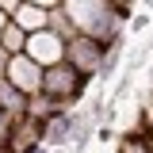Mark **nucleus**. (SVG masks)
<instances>
[{"instance_id": "f257e3e1", "label": "nucleus", "mask_w": 153, "mask_h": 153, "mask_svg": "<svg viewBox=\"0 0 153 153\" xmlns=\"http://www.w3.org/2000/svg\"><path fill=\"white\" fill-rule=\"evenodd\" d=\"M61 8H65V16H69L76 35L96 38L103 46L123 42V23L111 16V4L107 0H61Z\"/></svg>"}, {"instance_id": "f03ea898", "label": "nucleus", "mask_w": 153, "mask_h": 153, "mask_svg": "<svg viewBox=\"0 0 153 153\" xmlns=\"http://www.w3.org/2000/svg\"><path fill=\"white\" fill-rule=\"evenodd\" d=\"M88 76H80L76 69H69L65 61L61 65H50V69H42V88L38 92L46 96V100H54V103H65V107H73L80 96L88 92Z\"/></svg>"}, {"instance_id": "7ed1b4c3", "label": "nucleus", "mask_w": 153, "mask_h": 153, "mask_svg": "<svg viewBox=\"0 0 153 153\" xmlns=\"http://www.w3.org/2000/svg\"><path fill=\"white\" fill-rule=\"evenodd\" d=\"M103 57H107V46L103 42H96V38H84L76 35L65 42V65L69 69H76L80 76H100V65H103Z\"/></svg>"}, {"instance_id": "20e7f679", "label": "nucleus", "mask_w": 153, "mask_h": 153, "mask_svg": "<svg viewBox=\"0 0 153 153\" xmlns=\"http://www.w3.org/2000/svg\"><path fill=\"white\" fill-rule=\"evenodd\" d=\"M4 80H8V84H12L19 96H27V100H31V96L42 88V69H38V65H35L27 54H16V57H8Z\"/></svg>"}, {"instance_id": "39448f33", "label": "nucleus", "mask_w": 153, "mask_h": 153, "mask_svg": "<svg viewBox=\"0 0 153 153\" xmlns=\"http://www.w3.org/2000/svg\"><path fill=\"white\" fill-rule=\"evenodd\" d=\"M23 54L35 61L38 69H50V65H61L65 61V42L50 31H35V35H27V50Z\"/></svg>"}, {"instance_id": "423d86ee", "label": "nucleus", "mask_w": 153, "mask_h": 153, "mask_svg": "<svg viewBox=\"0 0 153 153\" xmlns=\"http://www.w3.org/2000/svg\"><path fill=\"white\" fill-rule=\"evenodd\" d=\"M57 0H19L16 16H12V23H16L23 35H35V31H46V16H50V8H54Z\"/></svg>"}, {"instance_id": "0eeeda50", "label": "nucleus", "mask_w": 153, "mask_h": 153, "mask_svg": "<svg viewBox=\"0 0 153 153\" xmlns=\"http://www.w3.org/2000/svg\"><path fill=\"white\" fill-rule=\"evenodd\" d=\"M42 146V123H35V119H16L12 123V134H8V149L12 153H31Z\"/></svg>"}, {"instance_id": "6e6552de", "label": "nucleus", "mask_w": 153, "mask_h": 153, "mask_svg": "<svg viewBox=\"0 0 153 153\" xmlns=\"http://www.w3.org/2000/svg\"><path fill=\"white\" fill-rule=\"evenodd\" d=\"M96 130H100V123H96L92 107H80V111L69 115V146H73V149H84ZM69 146H65V149H69Z\"/></svg>"}, {"instance_id": "1a4fd4ad", "label": "nucleus", "mask_w": 153, "mask_h": 153, "mask_svg": "<svg viewBox=\"0 0 153 153\" xmlns=\"http://www.w3.org/2000/svg\"><path fill=\"white\" fill-rule=\"evenodd\" d=\"M69 115L73 111L42 123V146H46V149H65V146H69Z\"/></svg>"}, {"instance_id": "9d476101", "label": "nucleus", "mask_w": 153, "mask_h": 153, "mask_svg": "<svg viewBox=\"0 0 153 153\" xmlns=\"http://www.w3.org/2000/svg\"><path fill=\"white\" fill-rule=\"evenodd\" d=\"M65 111H73V107L54 103V100H46L42 92H35L27 100V119H35V123H50V119H57V115H65Z\"/></svg>"}, {"instance_id": "9b49d317", "label": "nucleus", "mask_w": 153, "mask_h": 153, "mask_svg": "<svg viewBox=\"0 0 153 153\" xmlns=\"http://www.w3.org/2000/svg\"><path fill=\"white\" fill-rule=\"evenodd\" d=\"M0 111L8 115L12 123H16V119H23V115H27V96H19L16 88L8 84V80H0Z\"/></svg>"}, {"instance_id": "f8f14e48", "label": "nucleus", "mask_w": 153, "mask_h": 153, "mask_svg": "<svg viewBox=\"0 0 153 153\" xmlns=\"http://www.w3.org/2000/svg\"><path fill=\"white\" fill-rule=\"evenodd\" d=\"M46 31H50V35H57L61 42H69V38H76L73 23H69V16H65V8H61V0H57L54 8H50V16H46Z\"/></svg>"}, {"instance_id": "ddd939ff", "label": "nucleus", "mask_w": 153, "mask_h": 153, "mask_svg": "<svg viewBox=\"0 0 153 153\" xmlns=\"http://www.w3.org/2000/svg\"><path fill=\"white\" fill-rule=\"evenodd\" d=\"M0 50H4L8 57H16V54H23V50H27V35L19 31L12 19H8V27L0 31Z\"/></svg>"}, {"instance_id": "4468645a", "label": "nucleus", "mask_w": 153, "mask_h": 153, "mask_svg": "<svg viewBox=\"0 0 153 153\" xmlns=\"http://www.w3.org/2000/svg\"><path fill=\"white\" fill-rule=\"evenodd\" d=\"M115 153H149V146H146V134L142 130H126L119 134V149Z\"/></svg>"}, {"instance_id": "2eb2a0df", "label": "nucleus", "mask_w": 153, "mask_h": 153, "mask_svg": "<svg viewBox=\"0 0 153 153\" xmlns=\"http://www.w3.org/2000/svg\"><path fill=\"white\" fill-rule=\"evenodd\" d=\"M119 61H123V42L107 46V57H103V65H100V80H111V76L119 73Z\"/></svg>"}, {"instance_id": "dca6fc26", "label": "nucleus", "mask_w": 153, "mask_h": 153, "mask_svg": "<svg viewBox=\"0 0 153 153\" xmlns=\"http://www.w3.org/2000/svg\"><path fill=\"white\" fill-rule=\"evenodd\" d=\"M134 130L142 134H153V92L142 100V111H138V123H134Z\"/></svg>"}, {"instance_id": "f3484780", "label": "nucleus", "mask_w": 153, "mask_h": 153, "mask_svg": "<svg viewBox=\"0 0 153 153\" xmlns=\"http://www.w3.org/2000/svg\"><path fill=\"white\" fill-rule=\"evenodd\" d=\"M8 134H12V119L0 111V146H8Z\"/></svg>"}, {"instance_id": "a211bd4d", "label": "nucleus", "mask_w": 153, "mask_h": 153, "mask_svg": "<svg viewBox=\"0 0 153 153\" xmlns=\"http://www.w3.org/2000/svg\"><path fill=\"white\" fill-rule=\"evenodd\" d=\"M16 8H19V0H0V12H4V16H8V19L16 16Z\"/></svg>"}, {"instance_id": "6ab92c4d", "label": "nucleus", "mask_w": 153, "mask_h": 153, "mask_svg": "<svg viewBox=\"0 0 153 153\" xmlns=\"http://www.w3.org/2000/svg\"><path fill=\"white\" fill-rule=\"evenodd\" d=\"M4 69H8V54L0 50V80H4Z\"/></svg>"}, {"instance_id": "aec40b11", "label": "nucleus", "mask_w": 153, "mask_h": 153, "mask_svg": "<svg viewBox=\"0 0 153 153\" xmlns=\"http://www.w3.org/2000/svg\"><path fill=\"white\" fill-rule=\"evenodd\" d=\"M4 27H8V16H4V12H0V31H4Z\"/></svg>"}, {"instance_id": "412c9836", "label": "nucleus", "mask_w": 153, "mask_h": 153, "mask_svg": "<svg viewBox=\"0 0 153 153\" xmlns=\"http://www.w3.org/2000/svg\"><path fill=\"white\" fill-rule=\"evenodd\" d=\"M146 146H149V153H153V134H146Z\"/></svg>"}, {"instance_id": "4be33fe9", "label": "nucleus", "mask_w": 153, "mask_h": 153, "mask_svg": "<svg viewBox=\"0 0 153 153\" xmlns=\"http://www.w3.org/2000/svg\"><path fill=\"white\" fill-rule=\"evenodd\" d=\"M31 153H54V149H46V146H38V149H31Z\"/></svg>"}, {"instance_id": "5701e85b", "label": "nucleus", "mask_w": 153, "mask_h": 153, "mask_svg": "<svg viewBox=\"0 0 153 153\" xmlns=\"http://www.w3.org/2000/svg\"><path fill=\"white\" fill-rule=\"evenodd\" d=\"M54 153H80V149H73V146H69V149H54Z\"/></svg>"}, {"instance_id": "b1692460", "label": "nucleus", "mask_w": 153, "mask_h": 153, "mask_svg": "<svg viewBox=\"0 0 153 153\" xmlns=\"http://www.w3.org/2000/svg\"><path fill=\"white\" fill-rule=\"evenodd\" d=\"M0 153H12V149H8V146H0Z\"/></svg>"}]
</instances>
